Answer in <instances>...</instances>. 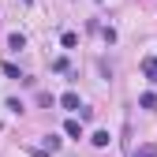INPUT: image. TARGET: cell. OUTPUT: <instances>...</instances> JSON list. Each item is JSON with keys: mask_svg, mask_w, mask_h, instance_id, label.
<instances>
[{"mask_svg": "<svg viewBox=\"0 0 157 157\" xmlns=\"http://www.w3.org/2000/svg\"><path fill=\"white\" fill-rule=\"evenodd\" d=\"M64 131L71 135V139H82V124H78V120H67V124H64Z\"/></svg>", "mask_w": 157, "mask_h": 157, "instance_id": "obj_4", "label": "cell"}, {"mask_svg": "<svg viewBox=\"0 0 157 157\" xmlns=\"http://www.w3.org/2000/svg\"><path fill=\"white\" fill-rule=\"evenodd\" d=\"M0 71H4V75H8V78H23V71H19V67H15V64H0Z\"/></svg>", "mask_w": 157, "mask_h": 157, "instance_id": "obj_7", "label": "cell"}, {"mask_svg": "<svg viewBox=\"0 0 157 157\" xmlns=\"http://www.w3.org/2000/svg\"><path fill=\"white\" fill-rule=\"evenodd\" d=\"M60 41H64V49H75V45H78V37H75V34H71V30H67V34H64V37H60Z\"/></svg>", "mask_w": 157, "mask_h": 157, "instance_id": "obj_9", "label": "cell"}, {"mask_svg": "<svg viewBox=\"0 0 157 157\" xmlns=\"http://www.w3.org/2000/svg\"><path fill=\"white\" fill-rule=\"evenodd\" d=\"M8 49H11V52L26 49V37H23V34H11V37H8Z\"/></svg>", "mask_w": 157, "mask_h": 157, "instance_id": "obj_3", "label": "cell"}, {"mask_svg": "<svg viewBox=\"0 0 157 157\" xmlns=\"http://www.w3.org/2000/svg\"><path fill=\"white\" fill-rule=\"evenodd\" d=\"M139 105H142V109H153V105H157V97H153V94H142V97H139Z\"/></svg>", "mask_w": 157, "mask_h": 157, "instance_id": "obj_10", "label": "cell"}, {"mask_svg": "<svg viewBox=\"0 0 157 157\" xmlns=\"http://www.w3.org/2000/svg\"><path fill=\"white\" fill-rule=\"evenodd\" d=\"M109 139H112L109 131H94V139H90V142H94V146H109Z\"/></svg>", "mask_w": 157, "mask_h": 157, "instance_id": "obj_6", "label": "cell"}, {"mask_svg": "<svg viewBox=\"0 0 157 157\" xmlns=\"http://www.w3.org/2000/svg\"><path fill=\"white\" fill-rule=\"evenodd\" d=\"M142 71H146V78L157 86V56H142Z\"/></svg>", "mask_w": 157, "mask_h": 157, "instance_id": "obj_1", "label": "cell"}, {"mask_svg": "<svg viewBox=\"0 0 157 157\" xmlns=\"http://www.w3.org/2000/svg\"><path fill=\"white\" fill-rule=\"evenodd\" d=\"M60 105H64V109H71V112L82 109V105H78V94H64V97H60Z\"/></svg>", "mask_w": 157, "mask_h": 157, "instance_id": "obj_2", "label": "cell"}, {"mask_svg": "<svg viewBox=\"0 0 157 157\" xmlns=\"http://www.w3.org/2000/svg\"><path fill=\"white\" fill-rule=\"evenodd\" d=\"M41 142H45V150H49V153H52V150H60V139H56V135H45Z\"/></svg>", "mask_w": 157, "mask_h": 157, "instance_id": "obj_8", "label": "cell"}, {"mask_svg": "<svg viewBox=\"0 0 157 157\" xmlns=\"http://www.w3.org/2000/svg\"><path fill=\"white\" fill-rule=\"evenodd\" d=\"M135 157H157V146L153 142H142L139 150H135Z\"/></svg>", "mask_w": 157, "mask_h": 157, "instance_id": "obj_5", "label": "cell"}, {"mask_svg": "<svg viewBox=\"0 0 157 157\" xmlns=\"http://www.w3.org/2000/svg\"><path fill=\"white\" fill-rule=\"evenodd\" d=\"M23 4H30V0H23Z\"/></svg>", "mask_w": 157, "mask_h": 157, "instance_id": "obj_11", "label": "cell"}]
</instances>
